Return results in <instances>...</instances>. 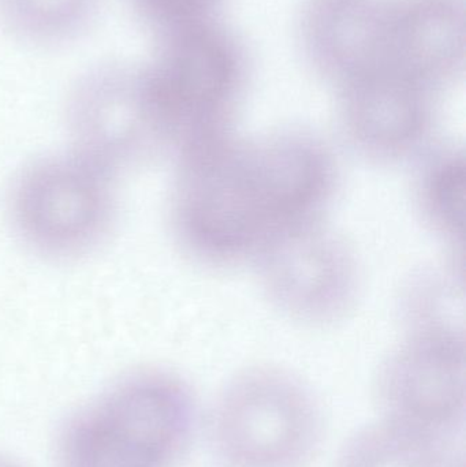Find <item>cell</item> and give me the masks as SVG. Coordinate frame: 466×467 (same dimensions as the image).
I'll return each instance as SVG.
<instances>
[{"mask_svg": "<svg viewBox=\"0 0 466 467\" xmlns=\"http://www.w3.org/2000/svg\"><path fill=\"white\" fill-rule=\"evenodd\" d=\"M134 13L155 37L216 21L223 0H130Z\"/></svg>", "mask_w": 466, "mask_h": 467, "instance_id": "2e32d148", "label": "cell"}, {"mask_svg": "<svg viewBox=\"0 0 466 467\" xmlns=\"http://www.w3.org/2000/svg\"><path fill=\"white\" fill-rule=\"evenodd\" d=\"M338 185L336 153L312 131L233 133L177 159L174 232L202 265L252 263L281 234L323 221Z\"/></svg>", "mask_w": 466, "mask_h": 467, "instance_id": "6da1fadb", "label": "cell"}, {"mask_svg": "<svg viewBox=\"0 0 466 467\" xmlns=\"http://www.w3.org/2000/svg\"><path fill=\"white\" fill-rule=\"evenodd\" d=\"M252 264L270 304L304 326L338 323L357 304L363 279L357 254L325 219L276 236Z\"/></svg>", "mask_w": 466, "mask_h": 467, "instance_id": "5b68a950", "label": "cell"}, {"mask_svg": "<svg viewBox=\"0 0 466 467\" xmlns=\"http://www.w3.org/2000/svg\"><path fill=\"white\" fill-rule=\"evenodd\" d=\"M399 309L405 334L465 337L462 254L415 272L402 287Z\"/></svg>", "mask_w": 466, "mask_h": 467, "instance_id": "5bb4252c", "label": "cell"}, {"mask_svg": "<svg viewBox=\"0 0 466 467\" xmlns=\"http://www.w3.org/2000/svg\"><path fill=\"white\" fill-rule=\"evenodd\" d=\"M388 0H303L297 18L304 59L341 87L386 65Z\"/></svg>", "mask_w": 466, "mask_h": 467, "instance_id": "30bf717a", "label": "cell"}, {"mask_svg": "<svg viewBox=\"0 0 466 467\" xmlns=\"http://www.w3.org/2000/svg\"><path fill=\"white\" fill-rule=\"evenodd\" d=\"M413 202L430 232L462 254L465 234L466 163L462 148L431 147L418 159Z\"/></svg>", "mask_w": 466, "mask_h": 467, "instance_id": "4fadbf2b", "label": "cell"}, {"mask_svg": "<svg viewBox=\"0 0 466 467\" xmlns=\"http://www.w3.org/2000/svg\"><path fill=\"white\" fill-rule=\"evenodd\" d=\"M459 433L380 417L345 441L334 467H465Z\"/></svg>", "mask_w": 466, "mask_h": 467, "instance_id": "7c38bea8", "label": "cell"}, {"mask_svg": "<svg viewBox=\"0 0 466 467\" xmlns=\"http://www.w3.org/2000/svg\"><path fill=\"white\" fill-rule=\"evenodd\" d=\"M68 118L77 150L109 167L161 150L145 111L139 67L104 63L88 70L71 93Z\"/></svg>", "mask_w": 466, "mask_h": 467, "instance_id": "9c48e42d", "label": "cell"}, {"mask_svg": "<svg viewBox=\"0 0 466 467\" xmlns=\"http://www.w3.org/2000/svg\"><path fill=\"white\" fill-rule=\"evenodd\" d=\"M248 65L245 47L218 19L156 38L139 81L161 150L177 159L235 133Z\"/></svg>", "mask_w": 466, "mask_h": 467, "instance_id": "7a4b0ae2", "label": "cell"}, {"mask_svg": "<svg viewBox=\"0 0 466 467\" xmlns=\"http://www.w3.org/2000/svg\"><path fill=\"white\" fill-rule=\"evenodd\" d=\"M323 435V409L311 387L275 365L233 376L211 410V446L223 467H308Z\"/></svg>", "mask_w": 466, "mask_h": 467, "instance_id": "277c9868", "label": "cell"}, {"mask_svg": "<svg viewBox=\"0 0 466 467\" xmlns=\"http://www.w3.org/2000/svg\"><path fill=\"white\" fill-rule=\"evenodd\" d=\"M464 0H388L386 65L440 93L465 68Z\"/></svg>", "mask_w": 466, "mask_h": 467, "instance_id": "8fae6325", "label": "cell"}, {"mask_svg": "<svg viewBox=\"0 0 466 467\" xmlns=\"http://www.w3.org/2000/svg\"><path fill=\"white\" fill-rule=\"evenodd\" d=\"M337 90L342 134L367 161H416L431 147L438 92L418 79L383 65Z\"/></svg>", "mask_w": 466, "mask_h": 467, "instance_id": "52a82bcc", "label": "cell"}, {"mask_svg": "<svg viewBox=\"0 0 466 467\" xmlns=\"http://www.w3.org/2000/svg\"><path fill=\"white\" fill-rule=\"evenodd\" d=\"M112 175L111 169L77 150L35 164L14 191L16 229L27 244L48 255L89 249L111 218Z\"/></svg>", "mask_w": 466, "mask_h": 467, "instance_id": "8992f818", "label": "cell"}, {"mask_svg": "<svg viewBox=\"0 0 466 467\" xmlns=\"http://www.w3.org/2000/svg\"><path fill=\"white\" fill-rule=\"evenodd\" d=\"M465 337L405 334L378 373L382 417L461 432L466 410Z\"/></svg>", "mask_w": 466, "mask_h": 467, "instance_id": "ba28073f", "label": "cell"}, {"mask_svg": "<svg viewBox=\"0 0 466 467\" xmlns=\"http://www.w3.org/2000/svg\"><path fill=\"white\" fill-rule=\"evenodd\" d=\"M197 425L191 387L152 370L88 406L66 431L65 467H172Z\"/></svg>", "mask_w": 466, "mask_h": 467, "instance_id": "3957f363", "label": "cell"}, {"mask_svg": "<svg viewBox=\"0 0 466 467\" xmlns=\"http://www.w3.org/2000/svg\"><path fill=\"white\" fill-rule=\"evenodd\" d=\"M98 0H0V21L22 43L57 47L89 29Z\"/></svg>", "mask_w": 466, "mask_h": 467, "instance_id": "9a60e30c", "label": "cell"}]
</instances>
